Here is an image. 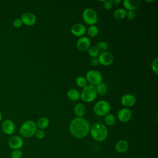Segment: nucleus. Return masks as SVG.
I'll return each mask as SVG.
<instances>
[{"label": "nucleus", "mask_w": 158, "mask_h": 158, "mask_svg": "<svg viewBox=\"0 0 158 158\" xmlns=\"http://www.w3.org/2000/svg\"><path fill=\"white\" fill-rule=\"evenodd\" d=\"M136 17V13L133 10H128L127 11L126 14V17L129 20H133L135 19Z\"/></svg>", "instance_id": "obj_31"}, {"label": "nucleus", "mask_w": 158, "mask_h": 158, "mask_svg": "<svg viewBox=\"0 0 158 158\" xmlns=\"http://www.w3.org/2000/svg\"><path fill=\"white\" fill-rule=\"evenodd\" d=\"M97 93L101 96H104L107 92V87L105 83H101L95 86Z\"/></svg>", "instance_id": "obj_22"}, {"label": "nucleus", "mask_w": 158, "mask_h": 158, "mask_svg": "<svg viewBox=\"0 0 158 158\" xmlns=\"http://www.w3.org/2000/svg\"><path fill=\"white\" fill-rule=\"evenodd\" d=\"M89 133L93 139L96 141L101 142L106 139L108 134V130L104 124L96 123L90 127Z\"/></svg>", "instance_id": "obj_2"}, {"label": "nucleus", "mask_w": 158, "mask_h": 158, "mask_svg": "<svg viewBox=\"0 0 158 158\" xmlns=\"http://www.w3.org/2000/svg\"><path fill=\"white\" fill-rule=\"evenodd\" d=\"M22 23L27 26H33L36 22L35 15L31 12L23 13L20 17Z\"/></svg>", "instance_id": "obj_13"}, {"label": "nucleus", "mask_w": 158, "mask_h": 158, "mask_svg": "<svg viewBox=\"0 0 158 158\" xmlns=\"http://www.w3.org/2000/svg\"><path fill=\"white\" fill-rule=\"evenodd\" d=\"M82 19L86 24L90 25H94L98 21L97 13L91 8H86L83 10Z\"/></svg>", "instance_id": "obj_6"}, {"label": "nucleus", "mask_w": 158, "mask_h": 158, "mask_svg": "<svg viewBox=\"0 0 158 158\" xmlns=\"http://www.w3.org/2000/svg\"><path fill=\"white\" fill-rule=\"evenodd\" d=\"M37 128L38 129H41V130H44L45 128H46L49 125V120L47 117H42L41 118H40L38 121L37 123H36Z\"/></svg>", "instance_id": "obj_20"}, {"label": "nucleus", "mask_w": 158, "mask_h": 158, "mask_svg": "<svg viewBox=\"0 0 158 158\" xmlns=\"http://www.w3.org/2000/svg\"><path fill=\"white\" fill-rule=\"evenodd\" d=\"M89 122L83 117H75L69 124V130L71 134L77 138H83L86 136L90 130Z\"/></svg>", "instance_id": "obj_1"}, {"label": "nucleus", "mask_w": 158, "mask_h": 158, "mask_svg": "<svg viewBox=\"0 0 158 158\" xmlns=\"http://www.w3.org/2000/svg\"><path fill=\"white\" fill-rule=\"evenodd\" d=\"M91 45L90 40L87 36L80 37L77 42V47L80 51H86L89 48Z\"/></svg>", "instance_id": "obj_15"}, {"label": "nucleus", "mask_w": 158, "mask_h": 158, "mask_svg": "<svg viewBox=\"0 0 158 158\" xmlns=\"http://www.w3.org/2000/svg\"><path fill=\"white\" fill-rule=\"evenodd\" d=\"M97 95L96 86L89 84L83 88L80 93V98L85 102H91L96 98Z\"/></svg>", "instance_id": "obj_4"}, {"label": "nucleus", "mask_w": 158, "mask_h": 158, "mask_svg": "<svg viewBox=\"0 0 158 158\" xmlns=\"http://www.w3.org/2000/svg\"><path fill=\"white\" fill-rule=\"evenodd\" d=\"M88 81L85 77L83 76H79L76 78V84L80 88H84L88 84Z\"/></svg>", "instance_id": "obj_25"}, {"label": "nucleus", "mask_w": 158, "mask_h": 158, "mask_svg": "<svg viewBox=\"0 0 158 158\" xmlns=\"http://www.w3.org/2000/svg\"><path fill=\"white\" fill-rule=\"evenodd\" d=\"M98 59L99 62L101 65L104 66H108L112 64L114 61V56L110 52L106 51L99 54Z\"/></svg>", "instance_id": "obj_8"}, {"label": "nucleus", "mask_w": 158, "mask_h": 158, "mask_svg": "<svg viewBox=\"0 0 158 158\" xmlns=\"http://www.w3.org/2000/svg\"><path fill=\"white\" fill-rule=\"evenodd\" d=\"M111 2L113 4V5L114 4H118L121 2V0H114V1L111 0Z\"/></svg>", "instance_id": "obj_35"}, {"label": "nucleus", "mask_w": 158, "mask_h": 158, "mask_svg": "<svg viewBox=\"0 0 158 158\" xmlns=\"http://www.w3.org/2000/svg\"><path fill=\"white\" fill-rule=\"evenodd\" d=\"M126 14L127 10L124 8H119L114 12L113 15L115 19L120 20L126 17Z\"/></svg>", "instance_id": "obj_21"}, {"label": "nucleus", "mask_w": 158, "mask_h": 158, "mask_svg": "<svg viewBox=\"0 0 158 158\" xmlns=\"http://www.w3.org/2000/svg\"><path fill=\"white\" fill-rule=\"evenodd\" d=\"M87 81L93 86H96L102 83V75L101 73L96 70H90L86 74Z\"/></svg>", "instance_id": "obj_7"}, {"label": "nucleus", "mask_w": 158, "mask_h": 158, "mask_svg": "<svg viewBox=\"0 0 158 158\" xmlns=\"http://www.w3.org/2000/svg\"><path fill=\"white\" fill-rule=\"evenodd\" d=\"M88 35L91 37H95L98 35L99 33V29L96 25H90L86 30Z\"/></svg>", "instance_id": "obj_24"}, {"label": "nucleus", "mask_w": 158, "mask_h": 158, "mask_svg": "<svg viewBox=\"0 0 158 158\" xmlns=\"http://www.w3.org/2000/svg\"><path fill=\"white\" fill-rule=\"evenodd\" d=\"M117 117L121 122H128L132 117V112L128 108H122L117 113Z\"/></svg>", "instance_id": "obj_10"}, {"label": "nucleus", "mask_w": 158, "mask_h": 158, "mask_svg": "<svg viewBox=\"0 0 158 158\" xmlns=\"http://www.w3.org/2000/svg\"><path fill=\"white\" fill-rule=\"evenodd\" d=\"M8 145L12 150L20 149L23 145V140L19 136H12L8 140Z\"/></svg>", "instance_id": "obj_9"}, {"label": "nucleus", "mask_w": 158, "mask_h": 158, "mask_svg": "<svg viewBox=\"0 0 158 158\" xmlns=\"http://www.w3.org/2000/svg\"><path fill=\"white\" fill-rule=\"evenodd\" d=\"M35 136L39 139H43L45 137V132L43 130H41V129H37L35 133Z\"/></svg>", "instance_id": "obj_30"}, {"label": "nucleus", "mask_w": 158, "mask_h": 158, "mask_svg": "<svg viewBox=\"0 0 158 158\" xmlns=\"http://www.w3.org/2000/svg\"><path fill=\"white\" fill-rule=\"evenodd\" d=\"M23 23L20 19H16L13 21V25L15 28H20L22 27Z\"/></svg>", "instance_id": "obj_33"}, {"label": "nucleus", "mask_w": 158, "mask_h": 158, "mask_svg": "<svg viewBox=\"0 0 158 158\" xmlns=\"http://www.w3.org/2000/svg\"><path fill=\"white\" fill-rule=\"evenodd\" d=\"M99 60H98V59L96 57V58H92L91 61H90V64L93 67H96L97 66L98 64H99Z\"/></svg>", "instance_id": "obj_34"}, {"label": "nucleus", "mask_w": 158, "mask_h": 158, "mask_svg": "<svg viewBox=\"0 0 158 158\" xmlns=\"http://www.w3.org/2000/svg\"><path fill=\"white\" fill-rule=\"evenodd\" d=\"M96 47L98 48V49L99 50V52L101 51L102 52H103L107 51V50L108 49V44L106 42L102 41H99V42L97 43Z\"/></svg>", "instance_id": "obj_27"}, {"label": "nucleus", "mask_w": 158, "mask_h": 158, "mask_svg": "<svg viewBox=\"0 0 158 158\" xmlns=\"http://www.w3.org/2000/svg\"><path fill=\"white\" fill-rule=\"evenodd\" d=\"M11 158H21L22 157V152L20 149H14L10 154Z\"/></svg>", "instance_id": "obj_28"}, {"label": "nucleus", "mask_w": 158, "mask_h": 158, "mask_svg": "<svg viewBox=\"0 0 158 158\" xmlns=\"http://www.w3.org/2000/svg\"><path fill=\"white\" fill-rule=\"evenodd\" d=\"M99 51L96 46H91L88 49V53L92 58H96L99 55Z\"/></svg>", "instance_id": "obj_26"}, {"label": "nucleus", "mask_w": 158, "mask_h": 158, "mask_svg": "<svg viewBox=\"0 0 158 158\" xmlns=\"http://www.w3.org/2000/svg\"><path fill=\"white\" fill-rule=\"evenodd\" d=\"M73 111L77 117H83L86 114V109L83 104L78 103L74 106Z\"/></svg>", "instance_id": "obj_18"}, {"label": "nucleus", "mask_w": 158, "mask_h": 158, "mask_svg": "<svg viewBox=\"0 0 158 158\" xmlns=\"http://www.w3.org/2000/svg\"><path fill=\"white\" fill-rule=\"evenodd\" d=\"M2 114L0 112V121L2 120Z\"/></svg>", "instance_id": "obj_36"}, {"label": "nucleus", "mask_w": 158, "mask_h": 158, "mask_svg": "<svg viewBox=\"0 0 158 158\" xmlns=\"http://www.w3.org/2000/svg\"><path fill=\"white\" fill-rule=\"evenodd\" d=\"M38 129L36 123L33 120H27L24 122L20 127L19 132L21 136L28 138L35 135Z\"/></svg>", "instance_id": "obj_3"}, {"label": "nucleus", "mask_w": 158, "mask_h": 158, "mask_svg": "<svg viewBox=\"0 0 158 158\" xmlns=\"http://www.w3.org/2000/svg\"><path fill=\"white\" fill-rule=\"evenodd\" d=\"M128 143L124 139H120L118 141L115 145V149L119 153H123L127 151L128 149Z\"/></svg>", "instance_id": "obj_17"}, {"label": "nucleus", "mask_w": 158, "mask_h": 158, "mask_svg": "<svg viewBox=\"0 0 158 158\" xmlns=\"http://www.w3.org/2000/svg\"><path fill=\"white\" fill-rule=\"evenodd\" d=\"M120 101L123 106L128 108V107H131L135 104L136 102V99L133 94H125L121 97Z\"/></svg>", "instance_id": "obj_14"}, {"label": "nucleus", "mask_w": 158, "mask_h": 158, "mask_svg": "<svg viewBox=\"0 0 158 158\" xmlns=\"http://www.w3.org/2000/svg\"><path fill=\"white\" fill-rule=\"evenodd\" d=\"M103 7L106 10H109L112 8L113 4L112 3L111 1H103Z\"/></svg>", "instance_id": "obj_32"}, {"label": "nucleus", "mask_w": 158, "mask_h": 158, "mask_svg": "<svg viewBox=\"0 0 158 158\" xmlns=\"http://www.w3.org/2000/svg\"><path fill=\"white\" fill-rule=\"evenodd\" d=\"M151 69L156 75H157L158 72V58L156 57L151 63Z\"/></svg>", "instance_id": "obj_29"}, {"label": "nucleus", "mask_w": 158, "mask_h": 158, "mask_svg": "<svg viewBox=\"0 0 158 158\" xmlns=\"http://www.w3.org/2000/svg\"><path fill=\"white\" fill-rule=\"evenodd\" d=\"M115 117L114 115L112 114H107L106 115H105V118H104V122L105 123L108 125V126H112L115 124Z\"/></svg>", "instance_id": "obj_23"}, {"label": "nucleus", "mask_w": 158, "mask_h": 158, "mask_svg": "<svg viewBox=\"0 0 158 158\" xmlns=\"http://www.w3.org/2000/svg\"><path fill=\"white\" fill-rule=\"evenodd\" d=\"M1 128L4 133L7 135H11L15 131V126L12 120L10 119H6L2 122L1 125Z\"/></svg>", "instance_id": "obj_11"}, {"label": "nucleus", "mask_w": 158, "mask_h": 158, "mask_svg": "<svg viewBox=\"0 0 158 158\" xmlns=\"http://www.w3.org/2000/svg\"><path fill=\"white\" fill-rule=\"evenodd\" d=\"M141 1L139 0H124L123 1V4L124 9L127 10H133L137 9L140 4Z\"/></svg>", "instance_id": "obj_16"}, {"label": "nucleus", "mask_w": 158, "mask_h": 158, "mask_svg": "<svg viewBox=\"0 0 158 158\" xmlns=\"http://www.w3.org/2000/svg\"><path fill=\"white\" fill-rule=\"evenodd\" d=\"M70 31L75 36L77 37H82L86 32V27L84 25L80 23H77L73 24L71 28Z\"/></svg>", "instance_id": "obj_12"}, {"label": "nucleus", "mask_w": 158, "mask_h": 158, "mask_svg": "<svg viewBox=\"0 0 158 158\" xmlns=\"http://www.w3.org/2000/svg\"><path fill=\"white\" fill-rule=\"evenodd\" d=\"M110 105L109 102L105 100L98 101L94 106L93 111L98 116H105L109 113Z\"/></svg>", "instance_id": "obj_5"}, {"label": "nucleus", "mask_w": 158, "mask_h": 158, "mask_svg": "<svg viewBox=\"0 0 158 158\" xmlns=\"http://www.w3.org/2000/svg\"><path fill=\"white\" fill-rule=\"evenodd\" d=\"M67 96L69 100L72 101H77L80 98V92L77 89L73 88H72L68 91Z\"/></svg>", "instance_id": "obj_19"}]
</instances>
